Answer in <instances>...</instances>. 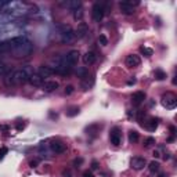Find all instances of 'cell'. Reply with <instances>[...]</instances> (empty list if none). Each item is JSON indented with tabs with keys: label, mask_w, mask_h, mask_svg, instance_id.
Returning <instances> with one entry per match:
<instances>
[{
	"label": "cell",
	"mask_w": 177,
	"mask_h": 177,
	"mask_svg": "<svg viewBox=\"0 0 177 177\" xmlns=\"http://www.w3.org/2000/svg\"><path fill=\"white\" fill-rule=\"evenodd\" d=\"M8 51H12L15 57H26L32 53L33 44L24 37H14L10 42H7Z\"/></svg>",
	"instance_id": "cell-1"
},
{
	"label": "cell",
	"mask_w": 177,
	"mask_h": 177,
	"mask_svg": "<svg viewBox=\"0 0 177 177\" xmlns=\"http://www.w3.org/2000/svg\"><path fill=\"white\" fill-rule=\"evenodd\" d=\"M58 31H60V36L62 43H71L75 39V32L69 25H58Z\"/></svg>",
	"instance_id": "cell-2"
},
{
	"label": "cell",
	"mask_w": 177,
	"mask_h": 177,
	"mask_svg": "<svg viewBox=\"0 0 177 177\" xmlns=\"http://www.w3.org/2000/svg\"><path fill=\"white\" fill-rule=\"evenodd\" d=\"M104 12H105V6L100 1H96L93 4L91 8V18L94 22H100L102 18H104Z\"/></svg>",
	"instance_id": "cell-3"
},
{
	"label": "cell",
	"mask_w": 177,
	"mask_h": 177,
	"mask_svg": "<svg viewBox=\"0 0 177 177\" xmlns=\"http://www.w3.org/2000/svg\"><path fill=\"white\" fill-rule=\"evenodd\" d=\"M162 105L166 109H174L177 105V97L173 93H166L165 96L162 97Z\"/></svg>",
	"instance_id": "cell-4"
},
{
	"label": "cell",
	"mask_w": 177,
	"mask_h": 177,
	"mask_svg": "<svg viewBox=\"0 0 177 177\" xmlns=\"http://www.w3.org/2000/svg\"><path fill=\"white\" fill-rule=\"evenodd\" d=\"M28 79L29 78L24 69H18L12 72V85H22L25 82H28Z\"/></svg>",
	"instance_id": "cell-5"
},
{
	"label": "cell",
	"mask_w": 177,
	"mask_h": 177,
	"mask_svg": "<svg viewBox=\"0 0 177 177\" xmlns=\"http://www.w3.org/2000/svg\"><path fill=\"white\" fill-rule=\"evenodd\" d=\"M109 140H111V144L113 145H121L122 143V133L118 127H113L111 130V134H109Z\"/></svg>",
	"instance_id": "cell-6"
},
{
	"label": "cell",
	"mask_w": 177,
	"mask_h": 177,
	"mask_svg": "<svg viewBox=\"0 0 177 177\" xmlns=\"http://www.w3.org/2000/svg\"><path fill=\"white\" fill-rule=\"evenodd\" d=\"M130 165H132V167L134 170H141V169H144V166L147 165V161L143 157H134V158H132Z\"/></svg>",
	"instance_id": "cell-7"
},
{
	"label": "cell",
	"mask_w": 177,
	"mask_h": 177,
	"mask_svg": "<svg viewBox=\"0 0 177 177\" xmlns=\"http://www.w3.org/2000/svg\"><path fill=\"white\" fill-rule=\"evenodd\" d=\"M75 32V37H78V39H83V37L86 36L88 33V26L86 22H80V24H78V28L73 31Z\"/></svg>",
	"instance_id": "cell-8"
},
{
	"label": "cell",
	"mask_w": 177,
	"mask_h": 177,
	"mask_svg": "<svg viewBox=\"0 0 177 177\" xmlns=\"http://www.w3.org/2000/svg\"><path fill=\"white\" fill-rule=\"evenodd\" d=\"M140 64H141V58L138 56H136V54H130V56L126 57V65L129 68H136Z\"/></svg>",
	"instance_id": "cell-9"
},
{
	"label": "cell",
	"mask_w": 177,
	"mask_h": 177,
	"mask_svg": "<svg viewBox=\"0 0 177 177\" xmlns=\"http://www.w3.org/2000/svg\"><path fill=\"white\" fill-rule=\"evenodd\" d=\"M50 149L54 154H62L67 151V145L64 143H61V141H53L51 144H50Z\"/></svg>",
	"instance_id": "cell-10"
},
{
	"label": "cell",
	"mask_w": 177,
	"mask_h": 177,
	"mask_svg": "<svg viewBox=\"0 0 177 177\" xmlns=\"http://www.w3.org/2000/svg\"><path fill=\"white\" fill-rule=\"evenodd\" d=\"M134 6H136V4H133V1H122V3L119 4L121 11L123 12V14H126V15H130V14L134 12Z\"/></svg>",
	"instance_id": "cell-11"
},
{
	"label": "cell",
	"mask_w": 177,
	"mask_h": 177,
	"mask_svg": "<svg viewBox=\"0 0 177 177\" xmlns=\"http://www.w3.org/2000/svg\"><path fill=\"white\" fill-rule=\"evenodd\" d=\"M143 126H144L147 130H149V132H155L158 127V119H155V118H148V119L143 123Z\"/></svg>",
	"instance_id": "cell-12"
},
{
	"label": "cell",
	"mask_w": 177,
	"mask_h": 177,
	"mask_svg": "<svg viewBox=\"0 0 177 177\" xmlns=\"http://www.w3.org/2000/svg\"><path fill=\"white\" fill-rule=\"evenodd\" d=\"M28 82H29V83H31L32 86H35V87H40V86H43L44 79L40 76V75H37V73H33L32 76L28 79Z\"/></svg>",
	"instance_id": "cell-13"
},
{
	"label": "cell",
	"mask_w": 177,
	"mask_h": 177,
	"mask_svg": "<svg viewBox=\"0 0 177 177\" xmlns=\"http://www.w3.org/2000/svg\"><path fill=\"white\" fill-rule=\"evenodd\" d=\"M53 73H54V71H53L51 67H44V65H42V67H39V69H37V75H40L42 78H48L51 76Z\"/></svg>",
	"instance_id": "cell-14"
},
{
	"label": "cell",
	"mask_w": 177,
	"mask_h": 177,
	"mask_svg": "<svg viewBox=\"0 0 177 177\" xmlns=\"http://www.w3.org/2000/svg\"><path fill=\"white\" fill-rule=\"evenodd\" d=\"M145 100V93L144 91H136L132 96V101L134 105H140L141 102H144Z\"/></svg>",
	"instance_id": "cell-15"
},
{
	"label": "cell",
	"mask_w": 177,
	"mask_h": 177,
	"mask_svg": "<svg viewBox=\"0 0 177 177\" xmlns=\"http://www.w3.org/2000/svg\"><path fill=\"white\" fill-rule=\"evenodd\" d=\"M57 88H58V82L56 80H47L43 83V90L47 93H51L54 90H57Z\"/></svg>",
	"instance_id": "cell-16"
},
{
	"label": "cell",
	"mask_w": 177,
	"mask_h": 177,
	"mask_svg": "<svg viewBox=\"0 0 177 177\" xmlns=\"http://www.w3.org/2000/svg\"><path fill=\"white\" fill-rule=\"evenodd\" d=\"M61 6H64V7H67V8H71V10L73 11V10L82 7V3L79 1V0H68V1H62Z\"/></svg>",
	"instance_id": "cell-17"
},
{
	"label": "cell",
	"mask_w": 177,
	"mask_h": 177,
	"mask_svg": "<svg viewBox=\"0 0 177 177\" xmlns=\"http://www.w3.org/2000/svg\"><path fill=\"white\" fill-rule=\"evenodd\" d=\"M96 61H97V56L93 51H87L85 56H83V62H85L86 65H93Z\"/></svg>",
	"instance_id": "cell-18"
},
{
	"label": "cell",
	"mask_w": 177,
	"mask_h": 177,
	"mask_svg": "<svg viewBox=\"0 0 177 177\" xmlns=\"http://www.w3.org/2000/svg\"><path fill=\"white\" fill-rule=\"evenodd\" d=\"M101 129V125H98V123H94V125H90L86 129V132H87V134H90L91 137H96L97 136V133L100 132Z\"/></svg>",
	"instance_id": "cell-19"
},
{
	"label": "cell",
	"mask_w": 177,
	"mask_h": 177,
	"mask_svg": "<svg viewBox=\"0 0 177 177\" xmlns=\"http://www.w3.org/2000/svg\"><path fill=\"white\" fill-rule=\"evenodd\" d=\"M76 75H78V78H80L82 80H83L85 78L88 76L87 68H86V67H80V68H78V69H76Z\"/></svg>",
	"instance_id": "cell-20"
},
{
	"label": "cell",
	"mask_w": 177,
	"mask_h": 177,
	"mask_svg": "<svg viewBox=\"0 0 177 177\" xmlns=\"http://www.w3.org/2000/svg\"><path fill=\"white\" fill-rule=\"evenodd\" d=\"M159 167H161V165H159V162H158V161L149 162L148 169H149V172H151V173H158V172H159Z\"/></svg>",
	"instance_id": "cell-21"
},
{
	"label": "cell",
	"mask_w": 177,
	"mask_h": 177,
	"mask_svg": "<svg viewBox=\"0 0 177 177\" xmlns=\"http://www.w3.org/2000/svg\"><path fill=\"white\" fill-rule=\"evenodd\" d=\"M79 107H71V108H68L67 109V116H69V118H73V116H76L78 113H79Z\"/></svg>",
	"instance_id": "cell-22"
},
{
	"label": "cell",
	"mask_w": 177,
	"mask_h": 177,
	"mask_svg": "<svg viewBox=\"0 0 177 177\" xmlns=\"http://www.w3.org/2000/svg\"><path fill=\"white\" fill-rule=\"evenodd\" d=\"M73 18L76 21H82V18H83V8L82 7H79V8H76V10H73Z\"/></svg>",
	"instance_id": "cell-23"
},
{
	"label": "cell",
	"mask_w": 177,
	"mask_h": 177,
	"mask_svg": "<svg viewBox=\"0 0 177 177\" xmlns=\"http://www.w3.org/2000/svg\"><path fill=\"white\" fill-rule=\"evenodd\" d=\"M129 141L132 143V144L138 141V133H137L136 130H130L129 132Z\"/></svg>",
	"instance_id": "cell-24"
},
{
	"label": "cell",
	"mask_w": 177,
	"mask_h": 177,
	"mask_svg": "<svg viewBox=\"0 0 177 177\" xmlns=\"http://www.w3.org/2000/svg\"><path fill=\"white\" fill-rule=\"evenodd\" d=\"M4 83H6V85L7 86H11L12 85V72L11 71H10V72H6L4 73Z\"/></svg>",
	"instance_id": "cell-25"
},
{
	"label": "cell",
	"mask_w": 177,
	"mask_h": 177,
	"mask_svg": "<svg viewBox=\"0 0 177 177\" xmlns=\"http://www.w3.org/2000/svg\"><path fill=\"white\" fill-rule=\"evenodd\" d=\"M155 79H158V80H165L166 72H163L162 69H155Z\"/></svg>",
	"instance_id": "cell-26"
},
{
	"label": "cell",
	"mask_w": 177,
	"mask_h": 177,
	"mask_svg": "<svg viewBox=\"0 0 177 177\" xmlns=\"http://www.w3.org/2000/svg\"><path fill=\"white\" fill-rule=\"evenodd\" d=\"M140 50H141V53H143V54H144L145 57H151V56L154 54L152 48H148V47H141Z\"/></svg>",
	"instance_id": "cell-27"
},
{
	"label": "cell",
	"mask_w": 177,
	"mask_h": 177,
	"mask_svg": "<svg viewBox=\"0 0 177 177\" xmlns=\"http://www.w3.org/2000/svg\"><path fill=\"white\" fill-rule=\"evenodd\" d=\"M152 144H155V138H154V137H147L144 140V147H147V148L151 147Z\"/></svg>",
	"instance_id": "cell-28"
},
{
	"label": "cell",
	"mask_w": 177,
	"mask_h": 177,
	"mask_svg": "<svg viewBox=\"0 0 177 177\" xmlns=\"http://www.w3.org/2000/svg\"><path fill=\"white\" fill-rule=\"evenodd\" d=\"M98 43H100L101 46H107V44H108V39H107V36H105V35H100V37H98Z\"/></svg>",
	"instance_id": "cell-29"
},
{
	"label": "cell",
	"mask_w": 177,
	"mask_h": 177,
	"mask_svg": "<svg viewBox=\"0 0 177 177\" xmlns=\"http://www.w3.org/2000/svg\"><path fill=\"white\" fill-rule=\"evenodd\" d=\"M6 72H7V67L3 61H0V75H4Z\"/></svg>",
	"instance_id": "cell-30"
},
{
	"label": "cell",
	"mask_w": 177,
	"mask_h": 177,
	"mask_svg": "<svg viewBox=\"0 0 177 177\" xmlns=\"http://www.w3.org/2000/svg\"><path fill=\"white\" fill-rule=\"evenodd\" d=\"M82 163H83V158H76V159L73 161V166H75V167H79Z\"/></svg>",
	"instance_id": "cell-31"
},
{
	"label": "cell",
	"mask_w": 177,
	"mask_h": 177,
	"mask_svg": "<svg viewBox=\"0 0 177 177\" xmlns=\"http://www.w3.org/2000/svg\"><path fill=\"white\" fill-rule=\"evenodd\" d=\"M72 93H73V86L69 85V86L65 87V94H68V96H69V94H72Z\"/></svg>",
	"instance_id": "cell-32"
},
{
	"label": "cell",
	"mask_w": 177,
	"mask_h": 177,
	"mask_svg": "<svg viewBox=\"0 0 177 177\" xmlns=\"http://www.w3.org/2000/svg\"><path fill=\"white\" fill-rule=\"evenodd\" d=\"M39 162H40L39 159H33V161L29 162V166H31V167H36V166L39 165Z\"/></svg>",
	"instance_id": "cell-33"
},
{
	"label": "cell",
	"mask_w": 177,
	"mask_h": 177,
	"mask_svg": "<svg viewBox=\"0 0 177 177\" xmlns=\"http://www.w3.org/2000/svg\"><path fill=\"white\" fill-rule=\"evenodd\" d=\"M7 152H8V149L6 148V147H3V148L0 149V158H3V157H4V155H6V154H7Z\"/></svg>",
	"instance_id": "cell-34"
},
{
	"label": "cell",
	"mask_w": 177,
	"mask_h": 177,
	"mask_svg": "<svg viewBox=\"0 0 177 177\" xmlns=\"http://www.w3.org/2000/svg\"><path fill=\"white\" fill-rule=\"evenodd\" d=\"M83 177H94V174L90 170H86V172H83Z\"/></svg>",
	"instance_id": "cell-35"
},
{
	"label": "cell",
	"mask_w": 177,
	"mask_h": 177,
	"mask_svg": "<svg viewBox=\"0 0 177 177\" xmlns=\"http://www.w3.org/2000/svg\"><path fill=\"white\" fill-rule=\"evenodd\" d=\"M91 169H93V170H97V169H98V162H97V161H93V162H91Z\"/></svg>",
	"instance_id": "cell-36"
},
{
	"label": "cell",
	"mask_w": 177,
	"mask_h": 177,
	"mask_svg": "<svg viewBox=\"0 0 177 177\" xmlns=\"http://www.w3.org/2000/svg\"><path fill=\"white\" fill-rule=\"evenodd\" d=\"M62 176L64 177H71V172H69V170H64V172H62Z\"/></svg>",
	"instance_id": "cell-37"
},
{
	"label": "cell",
	"mask_w": 177,
	"mask_h": 177,
	"mask_svg": "<svg viewBox=\"0 0 177 177\" xmlns=\"http://www.w3.org/2000/svg\"><path fill=\"white\" fill-rule=\"evenodd\" d=\"M134 83H136V79H130L129 82H127V85L129 86H132V85H134Z\"/></svg>",
	"instance_id": "cell-38"
},
{
	"label": "cell",
	"mask_w": 177,
	"mask_h": 177,
	"mask_svg": "<svg viewBox=\"0 0 177 177\" xmlns=\"http://www.w3.org/2000/svg\"><path fill=\"white\" fill-rule=\"evenodd\" d=\"M154 157H155V158H159V157H161L159 151H154Z\"/></svg>",
	"instance_id": "cell-39"
},
{
	"label": "cell",
	"mask_w": 177,
	"mask_h": 177,
	"mask_svg": "<svg viewBox=\"0 0 177 177\" xmlns=\"http://www.w3.org/2000/svg\"><path fill=\"white\" fill-rule=\"evenodd\" d=\"M6 4H8L7 1H0V10H1V8H3L4 6H6Z\"/></svg>",
	"instance_id": "cell-40"
},
{
	"label": "cell",
	"mask_w": 177,
	"mask_h": 177,
	"mask_svg": "<svg viewBox=\"0 0 177 177\" xmlns=\"http://www.w3.org/2000/svg\"><path fill=\"white\" fill-rule=\"evenodd\" d=\"M127 116L132 119V118H134V113H132V111H127Z\"/></svg>",
	"instance_id": "cell-41"
},
{
	"label": "cell",
	"mask_w": 177,
	"mask_h": 177,
	"mask_svg": "<svg viewBox=\"0 0 177 177\" xmlns=\"http://www.w3.org/2000/svg\"><path fill=\"white\" fill-rule=\"evenodd\" d=\"M24 129V125H18L17 126V130H22Z\"/></svg>",
	"instance_id": "cell-42"
},
{
	"label": "cell",
	"mask_w": 177,
	"mask_h": 177,
	"mask_svg": "<svg viewBox=\"0 0 177 177\" xmlns=\"http://www.w3.org/2000/svg\"><path fill=\"white\" fill-rule=\"evenodd\" d=\"M0 130H7V126H1V125H0Z\"/></svg>",
	"instance_id": "cell-43"
},
{
	"label": "cell",
	"mask_w": 177,
	"mask_h": 177,
	"mask_svg": "<svg viewBox=\"0 0 177 177\" xmlns=\"http://www.w3.org/2000/svg\"><path fill=\"white\" fill-rule=\"evenodd\" d=\"M159 177H166V176H165L163 173H161V174H159Z\"/></svg>",
	"instance_id": "cell-44"
}]
</instances>
